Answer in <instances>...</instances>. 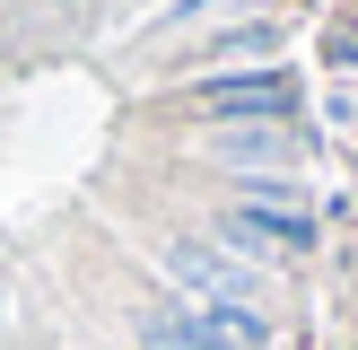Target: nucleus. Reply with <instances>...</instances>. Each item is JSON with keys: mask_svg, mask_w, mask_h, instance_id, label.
<instances>
[{"mask_svg": "<svg viewBox=\"0 0 358 350\" xmlns=\"http://www.w3.org/2000/svg\"><path fill=\"white\" fill-rule=\"evenodd\" d=\"M219 237L236 254H254V262H289V254L315 245V219H306V202H227Z\"/></svg>", "mask_w": 358, "mask_h": 350, "instance_id": "obj_1", "label": "nucleus"}, {"mask_svg": "<svg viewBox=\"0 0 358 350\" xmlns=\"http://www.w3.org/2000/svg\"><path fill=\"white\" fill-rule=\"evenodd\" d=\"M192 105L201 114H236V122H271V114H289L297 105V88H289V70H262V79H201L192 88Z\"/></svg>", "mask_w": 358, "mask_h": 350, "instance_id": "obj_2", "label": "nucleus"}, {"mask_svg": "<svg viewBox=\"0 0 358 350\" xmlns=\"http://www.w3.org/2000/svg\"><path fill=\"white\" fill-rule=\"evenodd\" d=\"M254 52H271V27H227V35H210V62H254Z\"/></svg>", "mask_w": 358, "mask_h": 350, "instance_id": "obj_3", "label": "nucleus"}]
</instances>
